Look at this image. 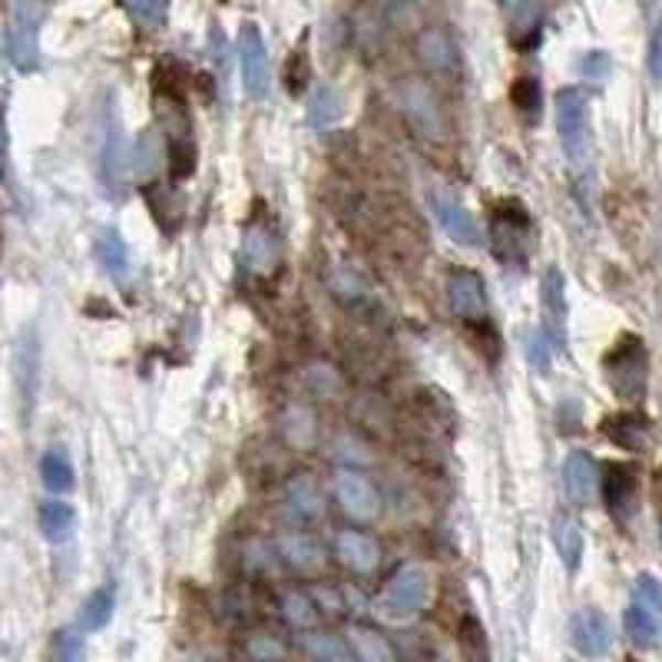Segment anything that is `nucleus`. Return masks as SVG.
Segmentation results:
<instances>
[{"instance_id":"nucleus-1","label":"nucleus","mask_w":662,"mask_h":662,"mask_svg":"<svg viewBox=\"0 0 662 662\" xmlns=\"http://www.w3.org/2000/svg\"><path fill=\"white\" fill-rule=\"evenodd\" d=\"M603 375L612 394L626 404H636L645 398V378H649V351L636 335H622L603 358Z\"/></svg>"},{"instance_id":"nucleus-2","label":"nucleus","mask_w":662,"mask_h":662,"mask_svg":"<svg viewBox=\"0 0 662 662\" xmlns=\"http://www.w3.org/2000/svg\"><path fill=\"white\" fill-rule=\"evenodd\" d=\"M156 117L166 137V156L173 166L176 180H186L196 166V143H193V120L186 113V104L176 90H163L156 94Z\"/></svg>"},{"instance_id":"nucleus-3","label":"nucleus","mask_w":662,"mask_h":662,"mask_svg":"<svg viewBox=\"0 0 662 662\" xmlns=\"http://www.w3.org/2000/svg\"><path fill=\"white\" fill-rule=\"evenodd\" d=\"M41 0H11L8 18V57L18 70L31 74L41 64Z\"/></svg>"},{"instance_id":"nucleus-4","label":"nucleus","mask_w":662,"mask_h":662,"mask_svg":"<svg viewBox=\"0 0 662 662\" xmlns=\"http://www.w3.org/2000/svg\"><path fill=\"white\" fill-rule=\"evenodd\" d=\"M589 100L579 87H566L556 94V130H560V143L563 153L579 163L586 153V137H589Z\"/></svg>"},{"instance_id":"nucleus-5","label":"nucleus","mask_w":662,"mask_h":662,"mask_svg":"<svg viewBox=\"0 0 662 662\" xmlns=\"http://www.w3.org/2000/svg\"><path fill=\"white\" fill-rule=\"evenodd\" d=\"M427 599V576L421 566H401L381 589V609L388 619L414 616Z\"/></svg>"},{"instance_id":"nucleus-6","label":"nucleus","mask_w":662,"mask_h":662,"mask_svg":"<svg viewBox=\"0 0 662 662\" xmlns=\"http://www.w3.org/2000/svg\"><path fill=\"white\" fill-rule=\"evenodd\" d=\"M431 209H434V216H437V223H441V229L447 232L451 242H457L464 249H477L484 242L477 219L464 209V203L454 193H447V189L431 193Z\"/></svg>"},{"instance_id":"nucleus-7","label":"nucleus","mask_w":662,"mask_h":662,"mask_svg":"<svg viewBox=\"0 0 662 662\" xmlns=\"http://www.w3.org/2000/svg\"><path fill=\"white\" fill-rule=\"evenodd\" d=\"M239 70H242V87L252 100H262L269 94V51L259 34V28H246L239 37Z\"/></svg>"},{"instance_id":"nucleus-8","label":"nucleus","mask_w":662,"mask_h":662,"mask_svg":"<svg viewBox=\"0 0 662 662\" xmlns=\"http://www.w3.org/2000/svg\"><path fill=\"white\" fill-rule=\"evenodd\" d=\"M503 11V24H507V37L513 47L530 51L540 44V31H543V0H500Z\"/></svg>"},{"instance_id":"nucleus-9","label":"nucleus","mask_w":662,"mask_h":662,"mask_svg":"<svg viewBox=\"0 0 662 662\" xmlns=\"http://www.w3.org/2000/svg\"><path fill=\"white\" fill-rule=\"evenodd\" d=\"M335 497H338L341 510L355 520H375L378 510H381L375 484L358 470H338L335 474Z\"/></svg>"},{"instance_id":"nucleus-10","label":"nucleus","mask_w":662,"mask_h":662,"mask_svg":"<svg viewBox=\"0 0 662 662\" xmlns=\"http://www.w3.org/2000/svg\"><path fill=\"white\" fill-rule=\"evenodd\" d=\"M398 100H401V110H404V117L414 123L417 133H424V137H431V140H441V137H444L441 110H437V104H434V97H431V90H427L424 84H417V80L401 84Z\"/></svg>"},{"instance_id":"nucleus-11","label":"nucleus","mask_w":662,"mask_h":662,"mask_svg":"<svg viewBox=\"0 0 662 662\" xmlns=\"http://www.w3.org/2000/svg\"><path fill=\"white\" fill-rule=\"evenodd\" d=\"M569 642L579 655L586 659H599L609 652V642H612V629H609V619L599 612V609H579L573 619H569Z\"/></svg>"},{"instance_id":"nucleus-12","label":"nucleus","mask_w":662,"mask_h":662,"mask_svg":"<svg viewBox=\"0 0 662 662\" xmlns=\"http://www.w3.org/2000/svg\"><path fill=\"white\" fill-rule=\"evenodd\" d=\"M490 239H493V249L500 259H523L527 249H530V219L523 209H517V216H510V206L507 213H497L493 223H490Z\"/></svg>"},{"instance_id":"nucleus-13","label":"nucleus","mask_w":662,"mask_h":662,"mask_svg":"<svg viewBox=\"0 0 662 662\" xmlns=\"http://www.w3.org/2000/svg\"><path fill=\"white\" fill-rule=\"evenodd\" d=\"M636 493H639V480H636V470L626 467V464H612L606 467V480H603V497H606V507L609 513L626 523L636 510Z\"/></svg>"},{"instance_id":"nucleus-14","label":"nucleus","mask_w":662,"mask_h":662,"mask_svg":"<svg viewBox=\"0 0 662 662\" xmlns=\"http://www.w3.org/2000/svg\"><path fill=\"white\" fill-rule=\"evenodd\" d=\"M540 308L546 335L560 345L563 341V322H566V282L556 265H550L540 279Z\"/></svg>"},{"instance_id":"nucleus-15","label":"nucleus","mask_w":662,"mask_h":662,"mask_svg":"<svg viewBox=\"0 0 662 662\" xmlns=\"http://www.w3.org/2000/svg\"><path fill=\"white\" fill-rule=\"evenodd\" d=\"M447 299H451V308L460 315V318H480L484 308H487V292H484V282L477 272L470 269H454L451 279H447Z\"/></svg>"},{"instance_id":"nucleus-16","label":"nucleus","mask_w":662,"mask_h":662,"mask_svg":"<svg viewBox=\"0 0 662 662\" xmlns=\"http://www.w3.org/2000/svg\"><path fill=\"white\" fill-rule=\"evenodd\" d=\"M596 484H599V470H596V460L583 451H573L563 464V490L566 497L576 503V507H586L596 493Z\"/></svg>"},{"instance_id":"nucleus-17","label":"nucleus","mask_w":662,"mask_h":662,"mask_svg":"<svg viewBox=\"0 0 662 662\" xmlns=\"http://www.w3.org/2000/svg\"><path fill=\"white\" fill-rule=\"evenodd\" d=\"M335 553H338V560H341L348 569H355V573H368V569H375L378 560H381L378 543H375L368 533H361V530H341V533L335 536Z\"/></svg>"},{"instance_id":"nucleus-18","label":"nucleus","mask_w":662,"mask_h":662,"mask_svg":"<svg viewBox=\"0 0 662 662\" xmlns=\"http://www.w3.org/2000/svg\"><path fill=\"white\" fill-rule=\"evenodd\" d=\"M603 434H606L616 447L632 451V454H639V451L649 447V421H645L642 414H632V411H622V414L606 417V421H603Z\"/></svg>"},{"instance_id":"nucleus-19","label":"nucleus","mask_w":662,"mask_h":662,"mask_svg":"<svg viewBox=\"0 0 662 662\" xmlns=\"http://www.w3.org/2000/svg\"><path fill=\"white\" fill-rule=\"evenodd\" d=\"M242 259L256 275H269L279 265V239L265 226H252L242 242Z\"/></svg>"},{"instance_id":"nucleus-20","label":"nucleus","mask_w":662,"mask_h":662,"mask_svg":"<svg viewBox=\"0 0 662 662\" xmlns=\"http://www.w3.org/2000/svg\"><path fill=\"white\" fill-rule=\"evenodd\" d=\"M351 652L358 662H398V652L394 645L371 626H361V622H351L348 632H345Z\"/></svg>"},{"instance_id":"nucleus-21","label":"nucleus","mask_w":662,"mask_h":662,"mask_svg":"<svg viewBox=\"0 0 662 662\" xmlns=\"http://www.w3.org/2000/svg\"><path fill=\"white\" fill-rule=\"evenodd\" d=\"M553 543H556V553L563 560V566L569 573L579 569V560H583V527L576 523V517L569 513H560L553 520Z\"/></svg>"},{"instance_id":"nucleus-22","label":"nucleus","mask_w":662,"mask_h":662,"mask_svg":"<svg viewBox=\"0 0 662 662\" xmlns=\"http://www.w3.org/2000/svg\"><path fill=\"white\" fill-rule=\"evenodd\" d=\"M113 609H117V586H113V583H104V586L94 589V593L87 596V603L80 606V629L100 632V629L113 619Z\"/></svg>"},{"instance_id":"nucleus-23","label":"nucleus","mask_w":662,"mask_h":662,"mask_svg":"<svg viewBox=\"0 0 662 662\" xmlns=\"http://www.w3.org/2000/svg\"><path fill=\"white\" fill-rule=\"evenodd\" d=\"M74 523H77V513L70 503H61V500H47L37 513V527L41 533L51 540V543H61L74 533Z\"/></svg>"},{"instance_id":"nucleus-24","label":"nucleus","mask_w":662,"mask_h":662,"mask_svg":"<svg viewBox=\"0 0 662 662\" xmlns=\"http://www.w3.org/2000/svg\"><path fill=\"white\" fill-rule=\"evenodd\" d=\"M279 550H282V556H285L292 566H299V569H318V566L325 563L322 546H318L308 533H285V536L279 540Z\"/></svg>"},{"instance_id":"nucleus-25","label":"nucleus","mask_w":662,"mask_h":662,"mask_svg":"<svg viewBox=\"0 0 662 662\" xmlns=\"http://www.w3.org/2000/svg\"><path fill=\"white\" fill-rule=\"evenodd\" d=\"M417 57L427 70L441 74L454 64V47H451V37L444 31H424L417 37Z\"/></svg>"},{"instance_id":"nucleus-26","label":"nucleus","mask_w":662,"mask_h":662,"mask_svg":"<svg viewBox=\"0 0 662 662\" xmlns=\"http://www.w3.org/2000/svg\"><path fill=\"white\" fill-rule=\"evenodd\" d=\"M622 626H626V636H629L636 645H652L655 636H659V612H652L649 606H642V603L632 599V603L626 606Z\"/></svg>"},{"instance_id":"nucleus-27","label":"nucleus","mask_w":662,"mask_h":662,"mask_svg":"<svg viewBox=\"0 0 662 662\" xmlns=\"http://www.w3.org/2000/svg\"><path fill=\"white\" fill-rule=\"evenodd\" d=\"M97 259L107 269V275H113V279H123L130 272V249L120 239V232H113V229H107L97 239Z\"/></svg>"},{"instance_id":"nucleus-28","label":"nucleus","mask_w":662,"mask_h":662,"mask_svg":"<svg viewBox=\"0 0 662 662\" xmlns=\"http://www.w3.org/2000/svg\"><path fill=\"white\" fill-rule=\"evenodd\" d=\"M302 642L318 662H358L351 645H348V639H338L332 632H308Z\"/></svg>"},{"instance_id":"nucleus-29","label":"nucleus","mask_w":662,"mask_h":662,"mask_svg":"<svg viewBox=\"0 0 662 662\" xmlns=\"http://www.w3.org/2000/svg\"><path fill=\"white\" fill-rule=\"evenodd\" d=\"M289 503L299 510V513H305V517H315L318 510H322V487H318V480L312 477V474H295L292 480H289Z\"/></svg>"},{"instance_id":"nucleus-30","label":"nucleus","mask_w":662,"mask_h":662,"mask_svg":"<svg viewBox=\"0 0 662 662\" xmlns=\"http://www.w3.org/2000/svg\"><path fill=\"white\" fill-rule=\"evenodd\" d=\"M120 8L130 14L137 28L160 31L170 18V0H120Z\"/></svg>"},{"instance_id":"nucleus-31","label":"nucleus","mask_w":662,"mask_h":662,"mask_svg":"<svg viewBox=\"0 0 662 662\" xmlns=\"http://www.w3.org/2000/svg\"><path fill=\"white\" fill-rule=\"evenodd\" d=\"M41 477H44L47 490H54V493L74 490V467L64 451H47L41 457Z\"/></svg>"},{"instance_id":"nucleus-32","label":"nucleus","mask_w":662,"mask_h":662,"mask_svg":"<svg viewBox=\"0 0 662 662\" xmlns=\"http://www.w3.org/2000/svg\"><path fill=\"white\" fill-rule=\"evenodd\" d=\"M341 94L335 87H318L315 97L308 100V120L312 127H332L341 117Z\"/></svg>"},{"instance_id":"nucleus-33","label":"nucleus","mask_w":662,"mask_h":662,"mask_svg":"<svg viewBox=\"0 0 662 662\" xmlns=\"http://www.w3.org/2000/svg\"><path fill=\"white\" fill-rule=\"evenodd\" d=\"M282 616L299 626V629H312L318 622V606L308 593H299V589H289L282 596Z\"/></svg>"},{"instance_id":"nucleus-34","label":"nucleus","mask_w":662,"mask_h":662,"mask_svg":"<svg viewBox=\"0 0 662 662\" xmlns=\"http://www.w3.org/2000/svg\"><path fill=\"white\" fill-rule=\"evenodd\" d=\"M246 652L256 662H282L285 659V642L272 632H252L246 639Z\"/></svg>"},{"instance_id":"nucleus-35","label":"nucleus","mask_w":662,"mask_h":662,"mask_svg":"<svg viewBox=\"0 0 662 662\" xmlns=\"http://www.w3.org/2000/svg\"><path fill=\"white\" fill-rule=\"evenodd\" d=\"M510 100H513V107H517V113L523 120H536L540 117V84L536 80H530V77L517 80L513 90H510Z\"/></svg>"},{"instance_id":"nucleus-36","label":"nucleus","mask_w":662,"mask_h":662,"mask_svg":"<svg viewBox=\"0 0 662 662\" xmlns=\"http://www.w3.org/2000/svg\"><path fill=\"white\" fill-rule=\"evenodd\" d=\"M51 662H87L84 659V639H80V632L61 629L54 636V645H51Z\"/></svg>"},{"instance_id":"nucleus-37","label":"nucleus","mask_w":662,"mask_h":662,"mask_svg":"<svg viewBox=\"0 0 662 662\" xmlns=\"http://www.w3.org/2000/svg\"><path fill=\"white\" fill-rule=\"evenodd\" d=\"M632 599L642 603V606H649L652 612H662V586H659V579H652L649 573H642L636 579V586H632Z\"/></svg>"},{"instance_id":"nucleus-38","label":"nucleus","mask_w":662,"mask_h":662,"mask_svg":"<svg viewBox=\"0 0 662 662\" xmlns=\"http://www.w3.org/2000/svg\"><path fill=\"white\" fill-rule=\"evenodd\" d=\"M645 67H649V77L655 84H662V21L659 28L652 31V41H649V57H645Z\"/></svg>"},{"instance_id":"nucleus-39","label":"nucleus","mask_w":662,"mask_h":662,"mask_svg":"<svg viewBox=\"0 0 662 662\" xmlns=\"http://www.w3.org/2000/svg\"><path fill=\"white\" fill-rule=\"evenodd\" d=\"M583 74H586L589 80H603V77L609 74V57H606V54H586V57H583Z\"/></svg>"}]
</instances>
